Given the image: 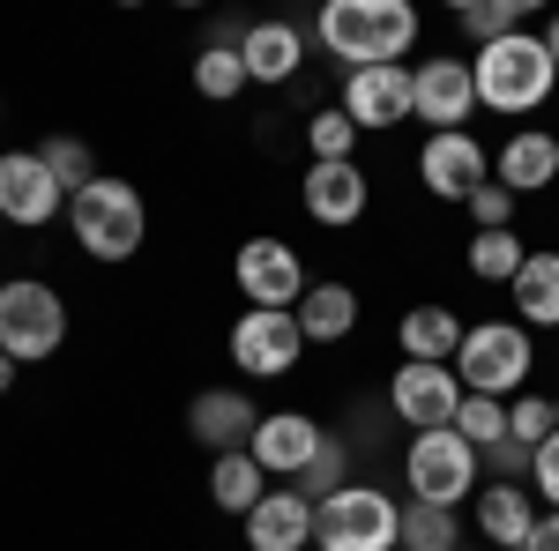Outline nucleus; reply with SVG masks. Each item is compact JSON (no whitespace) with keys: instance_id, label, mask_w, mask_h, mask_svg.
<instances>
[{"instance_id":"b1692460","label":"nucleus","mask_w":559,"mask_h":551,"mask_svg":"<svg viewBox=\"0 0 559 551\" xmlns=\"http://www.w3.org/2000/svg\"><path fill=\"white\" fill-rule=\"evenodd\" d=\"M508 291H515L522 328H559V254H530Z\"/></svg>"},{"instance_id":"f3484780","label":"nucleus","mask_w":559,"mask_h":551,"mask_svg":"<svg viewBox=\"0 0 559 551\" xmlns=\"http://www.w3.org/2000/svg\"><path fill=\"white\" fill-rule=\"evenodd\" d=\"M299 194H306V216H313V224H358L366 202H373V187H366L358 157H350V165H313Z\"/></svg>"},{"instance_id":"c9c22d12","label":"nucleus","mask_w":559,"mask_h":551,"mask_svg":"<svg viewBox=\"0 0 559 551\" xmlns=\"http://www.w3.org/2000/svg\"><path fill=\"white\" fill-rule=\"evenodd\" d=\"M477 469H492L500 484H508V477H530V447H522V440H500V447L477 455Z\"/></svg>"},{"instance_id":"c85d7f7f","label":"nucleus","mask_w":559,"mask_h":551,"mask_svg":"<svg viewBox=\"0 0 559 551\" xmlns=\"http://www.w3.org/2000/svg\"><path fill=\"white\" fill-rule=\"evenodd\" d=\"M306 142H313V165H350V149H358V128H350L344 105H321V112L306 120Z\"/></svg>"},{"instance_id":"a211bd4d","label":"nucleus","mask_w":559,"mask_h":551,"mask_svg":"<svg viewBox=\"0 0 559 551\" xmlns=\"http://www.w3.org/2000/svg\"><path fill=\"white\" fill-rule=\"evenodd\" d=\"M559 179V134H545V128H522V134H508L500 142V187L508 194H545Z\"/></svg>"},{"instance_id":"4c0bfd02","label":"nucleus","mask_w":559,"mask_h":551,"mask_svg":"<svg viewBox=\"0 0 559 551\" xmlns=\"http://www.w3.org/2000/svg\"><path fill=\"white\" fill-rule=\"evenodd\" d=\"M522 551H559V507L537 514V529H530V544H522Z\"/></svg>"},{"instance_id":"7ed1b4c3","label":"nucleus","mask_w":559,"mask_h":551,"mask_svg":"<svg viewBox=\"0 0 559 551\" xmlns=\"http://www.w3.org/2000/svg\"><path fill=\"white\" fill-rule=\"evenodd\" d=\"M68 224L90 261H134L150 239V209L128 179H90L83 194H68Z\"/></svg>"},{"instance_id":"473e14b6","label":"nucleus","mask_w":559,"mask_h":551,"mask_svg":"<svg viewBox=\"0 0 559 551\" xmlns=\"http://www.w3.org/2000/svg\"><path fill=\"white\" fill-rule=\"evenodd\" d=\"M292 492H299V500H313V507H321L329 492H344V440H336V432L321 440V455L299 469V484H292Z\"/></svg>"},{"instance_id":"c756f323","label":"nucleus","mask_w":559,"mask_h":551,"mask_svg":"<svg viewBox=\"0 0 559 551\" xmlns=\"http://www.w3.org/2000/svg\"><path fill=\"white\" fill-rule=\"evenodd\" d=\"M455 432L471 440L477 455H485V447H500V440H508V403H492V395H463V410H455Z\"/></svg>"},{"instance_id":"6ab92c4d","label":"nucleus","mask_w":559,"mask_h":551,"mask_svg":"<svg viewBox=\"0 0 559 551\" xmlns=\"http://www.w3.org/2000/svg\"><path fill=\"white\" fill-rule=\"evenodd\" d=\"M247 544L254 551H306L313 544V500H299V492H269V500L247 514Z\"/></svg>"},{"instance_id":"4468645a","label":"nucleus","mask_w":559,"mask_h":551,"mask_svg":"<svg viewBox=\"0 0 559 551\" xmlns=\"http://www.w3.org/2000/svg\"><path fill=\"white\" fill-rule=\"evenodd\" d=\"M321 418H306V410H261L254 440H247V455H254L269 477H299L313 455H321Z\"/></svg>"},{"instance_id":"423d86ee","label":"nucleus","mask_w":559,"mask_h":551,"mask_svg":"<svg viewBox=\"0 0 559 551\" xmlns=\"http://www.w3.org/2000/svg\"><path fill=\"white\" fill-rule=\"evenodd\" d=\"M403 477H411V500H426V507H463L477 492V447L455 432V424H440V432H411V447H403Z\"/></svg>"},{"instance_id":"2f4dec72","label":"nucleus","mask_w":559,"mask_h":551,"mask_svg":"<svg viewBox=\"0 0 559 551\" xmlns=\"http://www.w3.org/2000/svg\"><path fill=\"white\" fill-rule=\"evenodd\" d=\"M455 23H463L477 45H500V38H515V31H522V0H471Z\"/></svg>"},{"instance_id":"7c9ffc66","label":"nucleus","mask_w":559,"mask_h":551,"mask_svg":"<svg viewBox=\"0 0 559 551\" xmlns=\"http://www.w3.org/2000/svg\"><path fill=\"white\" fill-rule=\"evenodd\" d=\"M552 432H559V403H545V395H515V403H508V440H522L530 455H537Z\"/></svg>"},{"instance_id":"dca6fc26","label":"nucleus","mask_w":559,"mask_h":551,"mask_svg":"<svg viewBox=\"0 0 559 551\" xmlns=\"http://www.w3.org/2000/svg\"><path fill=\"white\" fill-rule=\"evenodd\" d=\"M187 424H194V440H202L210 455H247L261 410H254V395H239V387H202L194 410H187Z\"/></svg>"},{"instance_id":"f704fd0d","label":"nucleus","mask_w":559,"mask_h":551,"mask_svg":"<svg viewBox=\"0 0 559 551\" xmlns=\"http://www.w3.org/2000/svg\"><path fill=\"white\" fill-rule=\"evenodd\" d=\"M463 209H471V224H477V231H515V194H508L500 179H485V187H477V194L463 202Z\"/></svg>"},{"instance_id":"58836bf2","label":"nucleus","mask_w":559,"mask_h":551,"mask_svg":"<svg viewBox=\"0 0 559 551\" xmlns=\"http://www.w3.org/2000/svg\"><path fill=\"white\" fill-rule=\"evenodd\" d=\"M15 373H23V366H15V358H8V350H0V395H8V387H15Z\"/></svg>"},{"instance_id":"f257e3e1","label":"nucleus","mask_w":559,"mask_h":551,"mask_svg":"<svg viewBox=\"0 0 559 551\" xmlns=\"http://www.w3.org/2000/svg\"><path fill=\"white\" fill-rule=\"evenodd\" d=\"M321 52L358 68H403V52L418 45V8L411 0H329L321 8Z\"/></svg>"},{"instance_id":"9d476101","label":"nucleus","mask_w":559,"mask_h":551,"mask_svg":"<svg viewBox=\"0 0 559 551\" xmlns=\"http://www.w3.org/2000/svg\"><path fill=\"white\" fill-rule=\"evenodd\" d=\"M471 112H477L471 60H426V68H411V120H426L432 134H463Z\"/></svg>"},{"instance_id":"1a4fd4ad","label":"nucleus","mask_w":559,"mask_h":551,"mask_svg":"<svg viewBox=\"0 0 559 551\" xmlns=\"http://www.w3.org/2000/svg\"><path fill=\"white\" fill-rule=\"evenodd\" d=\"M388 410L411 424V432H440V424H455V410H463V381H455V366H418V358H403L395 381H388Z\"/></svg>"},{"instance_id":"aec40b11","label":"nucleus","mask_w":559,"mask_h":551,"mask_svg":"<svg viewBox=\"0 0 559 551\" xmlns=\"http://www.w3.org/2000/svg\"><path fill=\"white\" fill-rule=\"evenodd\" d=\"M239 60H247L254 83H292L299 60H306V31H299V23H247Z\"/></svg>"},{"instance_id":"6e6552de","label":"nucleus","mask_w":559,"mask_h":551,"mask_svg":"<svg viewBox=\"0 0 559 551\" xmlns=\"http://www.w3.org/2000/svg\"><path fill=\"white\" fill-rule=\"evenodd\" d=\"M299 313H261V306H247L239 321H231V366L239 373H254V381H284L292 366H299Z\"/></svg>"},{"instance_id":"a878e982","label":"nucleus","mask_w":559,"mask_h":551,"mask_svg":"<svg viewBox=\"0 0 559 551\" xmlns=\"http://www.w3.org/2000/svg\"><path fill=\"white\" fill-rule=\"evenodd\" d=\"M247 83H254V75H247L239 45H202V60H194V89H202L210 105H231Z\"/></svg>"},{"instance_id":"ddd939ff","label":"nucleus","mask_w":559,"mask_h":551,"mask_svg":"<svg viewBox=\"0 0 559 551\" xmlns=\"http://www.w3.org/2000/svg\"><path fill=\"white\" fill-rule=\"evenodd\" d=\"M418 179H426L440 202H471L477 187L492 179V157H485V142L471 128L463 134H426V149H418Z\"/></svg>"},{"instance_id":"f8f14e48","label":"nucleus","mask_w":559,"mask_h":551,"mask_svg":"<svg viewBox=\"0 0 559 551\" xmlns=\"http://www.w3.org/2000/svg\"><path fill=\"white\" fill-rule=\"evenodd\" d=\"M68 209V187L45 171V157L31 149H0V216L8 224H23V231H38V224H52V216Z\"/></svg>"},{"instance_id":"5701e85b","label":"nucleus","mask_w":559,"mask_h":551,"mask_svg":"<svg viewBox=\"0 0 559 551\" xmlns=\"http://www.w3.org/2000/svg\"><path fill=\"white\" fill-rule=\"evenodd\" d=\"M292 313H299L306 343H344L350 328H358V291H350V284H306V298Z\"/></svg>"},{"instance_id":"412c9836","label":"nucleus","mask_w":559,"mask_h":551,"mask_svg":"<svg viewBox=\"0 0 559 551\" xmlns=\"http://www.w3.org/2000/svg\"><path fill=\"white\" fill-rule=\"evenodd\" d=\"M537 529V507L522 484H477V537H492L500 551H522Z\"/></svg>"},{"instance_id":"72a5a7b5","label":"nucleus","mask_w":559,"mask_h":551,"mask_svg":"<svg viewBox=\"0 0 559 551\" xmlns=\"http://www.w3.org/2000/svg\"><path fill=\"white\" fill-rule=\"evenodd\" d=\"M38 157H45V171H52V179H60L68 194H83L90 179H97V171H90V149L75 142V134H52V142H45Z\"/></svg>"},{"instance_id":"bb28decb","label":"nucleus","mask_w":559,"mask_h":551,"mask_svg":"<svg viewBox=\"0 0 559 551\" xmlns=\"http://www.w3.org/2000/svg\"><path fill=\"white\" fill-rule=\"evenodd\" d=\"M522 261H530V247H522L515 231H477L471 239V276L477 284H515Z\"/></svg>"},{"instance_id":"cd10ccee","label":"nucleus","mask_w":559,"mask_h":551,"mask_svg":"<svg viewBox=\"0 0 559 551\" xmlns=\"http://www.w3.org/2000/svg\"><path fill=\"white\" fill-rule=\"evenodd\" d=\"M455 544H463L455 507H426V500L403 507V551H455Z\"/></svg>"},{"instance_id":"f03ea898","label":"nucleus","mask_w":559,"mask_h":551,"mask_svg":"<svg viewBox=\"0 0 559 551\" xmlns=\"http://www.w3.org/2000/svg\"><path fill=\"white\" fill-rule=\"evenodd\" d=\"M471 75H477V105H492V112H537V105L552 97V83H559V68H552V52H545L537 31H515V38H500V45H477Z\"/></svg>"},{"instance_id":"9b49d317","label":"nucleus","mask_w":559,"mask_h":551,"mask_svg":"<svg viewBox=\"0 0 559 551\" xmlns=\"http://www.w3.org/2000/svg\"><path fill=\"white\" fill-rule=\"evenodd\" d=\"M231 276H239V291L254 298L261 313H292V306L306 298V268H299V254H292L284 239H247L239 261H231Z\"/></svg>"},{"instance_id":"2eb2a0df","label":"nucleus","mask_w":559,"mask_h":551,"mask_svg":"<svg viewBox=\"0 0 559 551\" xmlns=\"http://www.w3.org/2000/svg\"><path fill=\"white\" fill-rule=\"evenodd\" d=\"M344 112L358 134H381L411 120V68H358L344 75Z\"/></svg>"},{"instance_id":"0eeeda50","label":"nucleus","mask_w":559,"mask_h":551,"mask_svg":"<svg viewBox=\"0 0 559 551\" xmlns=\"http://www.w3.org/2000/svg\"><path fill=\"white\" fill-rule=\"evenodd\" d=\"M68 343V306L52 284L38 276H15V284H0V350L15 358V366H38Z\"/></svg>"},{"instance_id":"4be33fe9","label":"nucleus","mask_w":559,"mask_h":551,"mask_svg":"<svg viewBox=\"0 0 559 551\" xmlns=\"http://www.w3.org/2000/svg\"><path fill=\"white\" fill-rule=\"evenodd\" d=\"M395 336H403V358H418V366H455V350H463L471 328H463L448 306H411Z\"/></svg>"},{"instance_id":"a19ab883","label":"nucleus","mask_w":559,"mask_h":551,"mask_svg":"<svg viewBox=\"0 0 559 551\" xmlns=\"http://www.w3.org/2000/svg\"><path fill=\"white\" fill-rule=\"evenodd\" d=\"M395 551H403V544H395Z\"/></svg>"},{"instance_id":"393cba45","label":"nucleus","mask_w":559,"mask_h":551,"mask_svg":"<svg viewBox=\"0 0 559 551\" xmlns=\"http://www.w3.org/2000/svg\"><path fill=\"white\" fill-rule=\"evenodd\" d=\"M261 477H269V469H261L254 455H216V469H210V500H216L224 514H239V522H247V514L269 500V484H261Z\"/></svg>"},{"instance_id":"20e7f679","label":"nucleus","mask_w":559,"mask_h":551,"mask_svg":"<svg viewBox=\"0 0 559 551\" xmlns=\"http://www.w3.org/2000/svg\"><path fill=\"white\" fill-rule=\"evenodd\" d=\"M313 544L321 551H395L403 544V507L381 484H344L313 507Z\"/></svg>"},{"instance_id":"ea45409f","label":"nucleus","mask_w":559,"mask_h":551,"mask_svg":"<svg viewBox=\"0 0 559 551\" xmlns=\"http://www.w3.org/2000/svg\"><path fill=\"white\" fill-rule=\"evenodd\" d=\"M545 52H552V68H559V15L545 23Z\"/></svg>"},{"instance_id":"e433bc0d","label":"nucleus","mask_w":559,"mask_h":551,"mask_svg":"<svg viewBox=\"0 0 559 551\" xmlns=\"http://www.w3.org/2000/svg\"><path fill=\"white\" fill-rule=\"evenodd\" d=\"M530 484L545 492V507H559V432L537 447V455H530Z\"/></svg>"},{"instance_id":"39448f33","label":"nucleus","mask_w":559,"mask_h":551,"mask_svg":"<svg viewBox=\"0 0 559 551\" xmlns=\"http://www.w3.org/2000/svg\"><path fill=\"white\" fill-rule=\"evenodd\" d=\"M530 328L522 321H485V328H471L463 336V350H455V381H463V395H492V403H515L522 381H530Z\"/></svg>"}]
</instances>
